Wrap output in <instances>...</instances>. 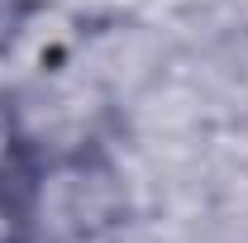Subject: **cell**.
<instances>
[{
    "label": "cell",
    "instance_id": "6da1fadb",
    "mask_svg": "<svg viewBox=\"0 0 248 243\" xmlns=\"http://www.w3.org/2000/svg\"><path fill=\"white\" fill-rule=\"evenodd\" d=\"M19 243H129L134 191L105 143L43 148L15 167Z\"/></svg>",
    "mask_w": 248,
    "mask_h": 243
},
{
    "label": "cell",
    "instance_id": "7a4b0ae2",
    "mask_svg": "<svg viewBox=\"0 0 248 243\" xmlns=\"http://www.w3.org/2000/svg\"><path fill=\"white\" fill-rule=\"evenodd\" d=\"M38 10H43V0H0V62L29 38Z\"/></svg>",
    "mask_w": 248,
    "mask_h": 243
},
{
    "label": "cell",
    "instance_id": "3957f363",
    "mask_svg": "<svg viewBox=\"0 0 248 243\" xmlns=\"http://www.w3.org/2000/svg\"><path fill=\"white\" fill-rule=\"evenodd\" d=\"M0 243H19V186L0 167Z\"/></svg>",
    "mask_w": 248,
    "mask_h": 243
}]
</instances>
